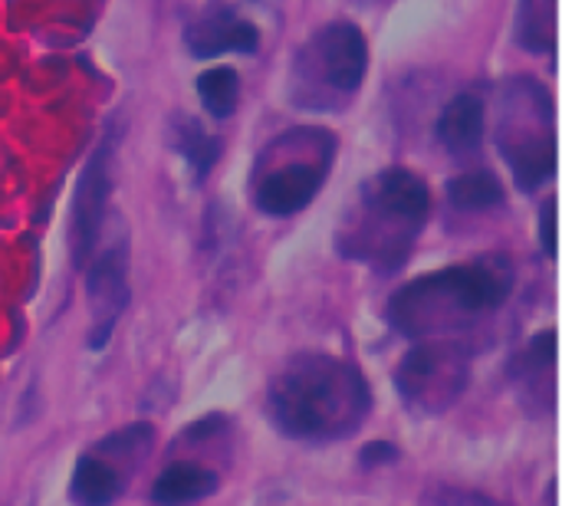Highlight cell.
Masks as SVG:
<instances>
[{
    "label": "cell",
    "instance_id": "ba28073f",
    "mask_svg": "<svg viewBox=\"0 0 562 506\" xmlns=\"http://www.w3.org/2000/svg\"><path fill=\"white\" fill-rule=\"evenodd\" d=\"M109 142H102L92 158L86 161L76 194H72V217H69V247H72V263L86 267L92 260L99 227L105 217V201H109Z\"/></svg>",
    "mask_w": 562,
    "mask_h": 506
},
{
    "label": "cell",
    "instance_id": "7a4b0ae2",
    "mask_svg": "<svg viewBox=\"0 0 562 506\" xmlns=\"http://www.w3.org/2000/svg\"><path fill=\"white\" fill-rule=\"evenodd\" d=\"M510 270L501 260L445 267L402 286L389 303V323L408 339H448L494 316L510 296Z\"/></svg>",
    "mask_w": 562,
    "mask_h": 506
},
{
    "label": "cell",
    "instance_id": "9a60e30c",
    "mask_svg": "<svg viewBox=\"0 0 562 506\" xmlns=\"http://www.w3.org/2000/svg\"><path fill=\"white\" fill-rule=\"evenodd\" d=\"M448 198L461 211H491L504 204V184L494 171H468L448 181Z\"/></svg>",
    "mask_w": 562,
    "mask_h": 506
},
{
    "label": "cell",
    "instance_id": "d6986e66",
    "mask_svg": "<svg viewBox=\"0 0 562 506\" xmlns=\"http://www.w3.org/2000/svg\"><path fill=\"white\" fill-rule=\"evenodd\" d=\"M540 237H543V250H547V257H557V201H547V204H543Z\"/></svg>",
    "mask_w": 562,
    "mask_h": 506
},
{
    "label": "cell",
    "instance_id": "ac0fdd59",
    "mask_svg": "<svg viewBox=\"0 0 562 506\" xmlns=\"http://www.w3.org/2000/svg\"><path fill=\"white\" fill-rule=\"evenodd\" d=\"M438 506H501L497 501L484 497V494H474V491H438L435 497Z\"/></svg>",
    "mask_w": 562,
    "mask_h": 506
},
{
    "label": "cell",
    "instance_id": "8992f818",
    "mask_svg": "<svg viewBox=\"0 0 562 506\" xmlns=\"http://www.w3.org/2000/svg\"><path fill=\"white\" fill-rule=\"evenodd\" d=\"M300 66L316 72V79L336 92H356L369 69V46L362 30L356 23H329L310 40Z\"/></svg>",
    "mask_w": 562,
    "mask_h": 506
},
{
    "label": "cell",
    "instance_id": "7c38bea8",
    "mask_svg": "<svg viewBox=\"0 0 562 506\" xmlns=\"http://www.w3.org/2000/svg\"><path fill=\"white\" fill-rule=\"evenodd\" d=\"M221 477L204 468V464H194V461H178V464H168L158 481L151 484V504L155 506H188L211 497L217 491Z\"/></svg>",
    "mask_w": 562,
    "mask_h": 506
},
{
    "label": "cell",
    "instance_id": "277c9868",
    "mask_svg": "<svg viewBox=\"0 0 562 506\" xmlns=\"http://www.w3.org/2000/svg\"><path fill=\"white\" fill-rule=\"evenodd\" d=\"M471 382V352L454 339H428L415 346L398 372L395 389L418 415H445Z\"/></svg>",
    "mask_w": 562,
    "mask_h": 506
},
{
    "label": "cell",
    "instance_id": "9c48e42d",
    "mask_svg": "<svg viewBox=\"0 0 562 506\" xmlns=\"http://www.w3.org/2000/svg\"><path fill=\"white\" fill-rule=\"evenodd\" d=\"M260 46V33L254 23L240 20L227 7H214L201 13L188 26V49L194 56H217V53H254Z\"/></svg>",
    "mask_w": 562,
    "mask_h": 506
},
{
    "label": "cell",
    "instance_id": "30bf717a",
    "mask_svg": "<svg viewBox=\"0 0 562 506\" xmlns=\"http://www.w3.org/2000/svg\"><path fill=\"white\" fill-rule=\"evenodd\" d=\"M504 158L514 168V181L520 191H537L553 171H557V135L547 128L543 135L537 132H517L501 138Z\"/></svg>",
    "mask_w": 562,
    "mask_h": 506
},
{
    "label": "cell",
    "instance_id": "52a82bcc",
    "mask_svg": "<svg viewBox=\"0 0 562 506\" xmlns=\"http://www.w3.org/2000/svg\"><path fill=\"white\" fill-rule=\"evenodd\" d=\"M86 300H89V349H102L112 339L115 323L128 306V257L122 247H112L89 260Z\"/></svg>",
    "mask_w": 562,
    "mask_h": 506
},
{
    "label": "cell",
    "instance_id": "4fadbf2b",
    "mask_svg": "<svg viewBox=\"0 0 562 506\" xmlns=\"http://www.w3.org/2000/svg\"><path fill=\"white\" fill-rule=\"evenodd\" d=\"M484 135V102L477 92H461L438 119V138L451 151H471Z\"/></svg>",
    "mask_w": 562,
    "mask_h": 506
},
{
    "label": "cell",
    "instance_id": "2e32d148",
    "mask_svg": "<svg viewBox=\"0 0 562 506\" xmlns=\"http://www.w3.org/2000/svg\"><path fill=\"white\" fill-rule=\"evenodd\" d=\"M198 95L204 102V109L214 119H227L237 109V95H240V79L231 66H217L198 76Z\"/></svg>",
    "mask_w": 562,
    "mask_h": 506
},
{
    "label": "cell",
    "instance_id": "5bb4252c",
    "mask_svg": "<svg viewBox=\"0 0 562 506\" xmlns=\"http://www.w3.org/2000/svg\"><path fill=\"white\" fill-rule=\"evenodd\" d=\"M517 43L530 53H550L557 43V0H520Z\"/></svg>",
    "mask_w": 562,
    "mask_h": 506
},
{
    "label": "cell",
    "instance_id": "e0dca14e",
    "mask_svg": "<svg viewBox=\"0 0 562 506\" xmlns=\"http://www.w3.org/2000/svg\"><path fill=\"white\" fill-rule=\"evenodd\" d=\"M175 142H178V148L188 155V161L194 165V171H198L201 178L211 171V165H214L217 155H221V145H217L198 122H178Z\"/></svg>",
    "mask_w": 562,
    "mask_h": 506
},
{
    "label": "cell",
    "instance_id": "8fae6325",
    "mask_svg": "<svg viewBox=\"0 0 562 506\" xmlns=\"http://www.w3.org/2000/svg\"><path fill=\"white\" fill-rule=\"evenodd\" d=\"M125 491V471L105 454H82L76 461L69 497L79 506H112Z\"/></svg>",
    "mask_w": 562,
    "mask_h": 506
},
{
    "label": "cell",
    "instance_id": "6da1fadb",
    "mask_svg": "<svg viewBox=\"0 0 562 506\" xmlns=\"http://www.w3.org/2000/svg\"><path fill=\"white\" fill-rule=\"evenodd\" d=\"M366 375L336 356H296L267 389V415L296 441H342L369 418Z\"/></svg>",
    "mask_w": 562,
    "mask_h": 506
},
{
    "label": "cell",
    "instance_id": "3957f363",
    "mask_svg": "<svg viewBox=\"0 0 562 506\" xmlns=\"http://www.w3.org/2000/svg\"><path fill=\"white\" fill-rule=\"evenodd\" d=\"M359 201V217L342 227L339 247L346 257L395 270L431 214L428 184L408 168H389L362 188Z\"/></svg>",
    "mask_w": 562,
    "mask_h": 506
},
{
    "label": "cell",
    "instance_id": "5b68a950",
    "mask_svg": "<svg viewBox=\"0 0 562 506\" xmlns=\"http://www.w3.org/2000/svg\"><path fill=\"white\" fill-rule=\"evenodd\" d=\"M333 135L319 132V128H306L303 135V151L283 155L277 145H270V168H260L257 175V207L263 214L273 217H290L296 211H303L323 188L326 171H329V158H333Z\"/></svg>",
    "mask_w": 562,
    "mask_h": 506
},
{
    "label": "cell",
    "instance_id": "ffe728a7",
    "mask_svg": "<svg viewBox=\"0 0 562 506\" xmlns=\"http://www.w3.org/2000/svg\"><path fill=\"white\" fill-rule=\"evenodd\" d=\"M398 448L392 445V441H372V445H366L362 448V464H369V468H375V464H392V461H398Z\"/></svg>",
    "mask_w": 562,
    "mask_h": 506
}]
</instances>
